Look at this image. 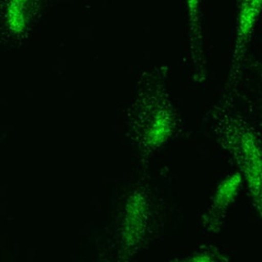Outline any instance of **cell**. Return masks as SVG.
Masks as SVG:
<instances>
[{
    "mask_svg": "<svg viewBox=\"0 0 262 262\" xmlns=\"http://www.w3.org/2000/svg\"><path fill=\"white\" fill-rule=\"evenodd\" d=\"M168 133V123L164 117H158L149 132V140L154 143L161 142Z\"/></svg>",
    "mask_w": 262,
    "mask_h": 262,
    "instance_id": "cell-5",
    "label": "cell"
},
{
    "mask_svg": "<svg viewBox=\"0 0 262 262\" xmlns=\"http://www.w3.org/2000/svg\"><path fill=\"white\" fill-rule=\"evenodd\" d=\"M244 177L242 173H233L226 177L218 186L214 198V207L218 212L225 211L236 198Z\"/></svg>",
    "mask_w": 262,
    "mask_h": 262,
    "instance_id": "cell-3",
    "label": "cell"
},
{
    "mask_svg": "<svg viewBox=\"0 0 262 262\" xmlns=\"http://www.w3.org/2000/svg\"><path fill=\"white\" fill-rule=\"evenodd\" d=\"M262 9V0H242L237 21V49L242 54Z\"/></svg>",
    "mask_w": 262,
    "mask_h": 262,
    "instance_id": "cell-2",
    "label": "cell"
},
{
    "mask_svg": "<svg viewBox=\"0 0 262 262\" xmlns=\"http://www.w3.org/2000/svg\"><path fill=\"white\" fill-rule=\"evenodd\" d=\"M253 204H254V207H255V209H256L258 215L260 216V218H261V220H262V190H261V192L259 193L258 198L253 202Z\"/></svg>",
    "mask_w": 262,
    "mask_h": 262,
    "instance_id": "cell-6",
    "label": "cell"
},
{
    "mask_svg": "<svg viewBox=\"0 0 262 262\" xmlns=\"http://www.w3.org/2000/svg\"><path fill=\"white\" fill-rule=\"evenodd\" d=\"M225 139L254 202L262 190V133L254 121L236 114L227 119Z\"/></svg>",
    "mask_w": 262,
    "mask_h": 262,
    "instance_id": "cell-1",
    "label": "cell"
},
{
    "mask_svg": "<svg viewBox=\"0 0 262 262\" xmlns=\"http://www.w3.org/2000/svg\"><path fill=\"white\" fill-rule=\"evenodd\" d=\"M261 78H262V74H261Z\"/></svg>",
    "mask_w": 262,
    "mask_h": 262,
    "instance_id": "cell-8",
    "label": "cell"
},
{
    "mask_svg": "<svg viewBox=\"0 0 262 262\" xmlns=\"http://www.w3.org/2000/svg\"><path fill=\"white\" fill-rule=\"evenodd\" d=\"M244 99L249 113L253 117V121L262 133V86L254 87Z\"/></svg>",
    "mask_w": 262,
    "mask_h": 262,
    "instance_id": "cell-4",
    "label": "cell"
},
{
    "mask_svg": "<svg viewBox=\"0 0 262 262\" xmlns=\"http://www.w3.org/2000/svg\"><path fill=\"white\" fill-rule=\"evenodd\" d=\"M189 2H190V5L193 6L196 3V0H189Z\"/></svg>",
    "mask_w": 262,
    "mask_h": 262,
    "instance_id": "cell-7",
    "label": "cell"
}]
</instances>
